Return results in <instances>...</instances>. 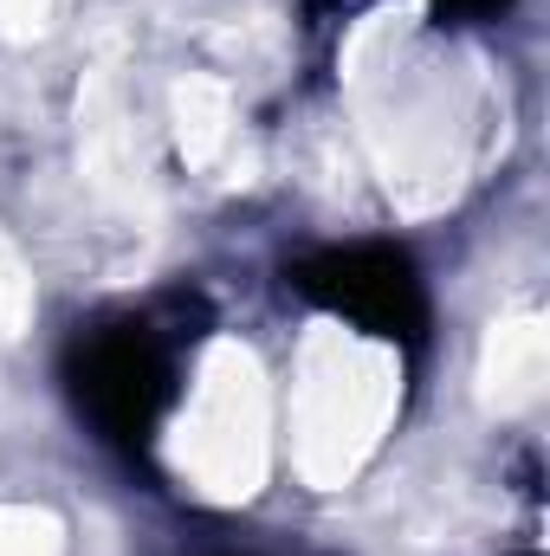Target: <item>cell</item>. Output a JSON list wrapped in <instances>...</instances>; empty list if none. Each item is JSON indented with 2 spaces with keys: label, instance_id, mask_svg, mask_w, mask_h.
I'll use <instances>...</instances> for the list:
<instances>
[{
  "label": "cell",
  "instance_id": "cell-6",
  "mask_svg": "<svg viewBox=\"0 0 550 556\" xmlns=\"http://www.w3.org/2000/svg\"><path fill=\"white\" fill-rule=\"evenodd\" d=\"M550 376V330L538 311H512L479 343V402L492 415H525L545 395Z\"/></svg>",
  "mask_w": 550,
  "mask_h": 556
},
{
  "label": "cell",
  "instance_id": "cell-5",
  "mask_svg": "<svg viewBox=\"0 0 550 556\" xmlns=\"http://www.w3.org/2000/svg\"><path fill=\"white\" fill-rule=\"evenodd\" d=\"M168 137H175V155L208 181H247L253 175V137H247L240 98L214 72H188L168 85Z\"/></svg>",
  "mask_w": 550,
  "mask_h": 556
},
{
  "label": "cell",
  "instance_id": "cell-7",
  "mask_svg": "<svg viewBox=\"0 0 550 556\" xmlns=\"http://www.w3.org/2000/svg\"><path fill=\"white\" fill-rule=\"evenodd\" d=\"M0 556H65V525L46 505H0Z\"/></svg>",
  "mask_w": 550,
  "mask_h": 556
},
{
  "label": "cell",
  "instance_id": "cell-1",
  "mask_svg": "<svg viewBox=\"0 0 550 556\" xmlns=\"http://www.w3.org/2000/svg\"><path fill=\"white\" fill-rule=\"evenodd\" d=\"M343 91L357 142L402 214H434L466 188L486 98L479 78L427 39V20L414 7H376L370 20H357L343 46Z\"/></svg>",
  "mask_w": 550,
  "mask_h": 556
},
{
  "label": "cell",
  "instance_id": "cell-2",
  "mask_svg": "<svg viewBox=\"0 0 550 556\" xmlns=\"http://www.w3.org/2000/svg\"><path fill=\"white\" fill-rule=\"evenodd\" d=\"M402 415V356L370 330L317 317L291 363V466L304 485L337 492L350 485L389 440Z\"/></svg>",
  "mask_w": 550,
  "mask_h": 556
},
{
  "label": "cell",
  "instance_id": "cell-8",
  "mask_svg": "<svg viewBox=\"0 0 550 556\" xmlns=\"http://www.w3.org/2000/svg\"><path fill=\"white\" fill-rule=\"evenodd\" d=\"M33 324V273L20 260V247L0 233V337H20Z\"/></svg>",
  "mask_w": 550,
  "mask_h": 556
},
{
  "label": "cell",
  "instance_id": "cell-9",
  "mask_svg": "<svg viewBox=\"0 0 550 556\" xmlns=\"http://www.w3.org/2000/svg\"><path fill=\"white\" fill-rule=\"evenodd\" d=\"M52 20H59V0H0V39H7V46L39 39Z\"/></svg>",
  "mask_w": 550,
  "mask_h": 556
},
{
  "label": "cell",
  "instance_id": "cell-3",
  "mask_svg": "<svg viewBox=\"0 0 550 556\" xmlns=\"http://www.w3.org/2000/svg\"><path fill=\"white\" fill-rule=\"evenodd\" d=\"M168 472L208 505H247L273 479V382L253 343L214 337L168 427Z\"/></svg>",
  "mask_w": 550,
  "mask_h": 556
},
{
  "label": "cell",
  "instance_id": "cell-4",
  "mask_svg": "<svg viewBox=\"0 0 550 556\" xmlns=\"http://www.w3.org/2000/svg\"><path fill=\"white\" fill-rule=\"evenodd\" d=\"M78 168H85V188L104 207L149 220V207H155V162H149L142 117L130 104V85H124L117 65H98L85 78V91H78Z\"/></svg>",
  "mask_w": 550,
  "mask_h": 556
}]
</instances>
